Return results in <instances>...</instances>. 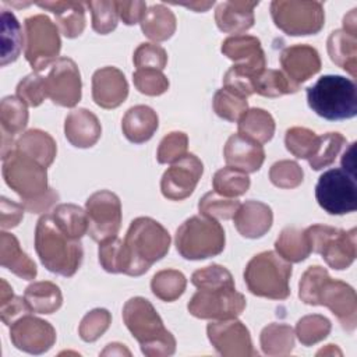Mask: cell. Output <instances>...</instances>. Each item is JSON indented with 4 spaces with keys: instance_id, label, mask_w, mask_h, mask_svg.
I'll use <instances>...</instances> for the list:
<instances>
[{
    "instance_id": "cell-1",
    "label": "cell",
    "mask_w": 357,
    "mask_h": 357,
    "mask_svg": "<svg viewBox=\"0 0 357 357\" xmlns=\"http://www.w3.org/2000/svg\"><path fill=\"white\" fill-rule=\"evenodd\" d=\"M191 283L198 289L187 304L188 312L199 319L237 318L245 308V297L234 287L231 273L212 264L195 271Z\"/></svg>"
},
{
    "instance_id": "cell-2",
    "label": "cell",
    "mask_w": 357,
    "mask_h": 357,
    "mask_svg": "<svg viewBox=\"0 0 357 357\" xmlns=\"http://www.w3.org/2000/svg\"><path fill=\"white\" fill-rule=\"evenodd\" d=\"M298 297L308 305H324L337 318L346 332H353L357 325V297L354 289L332 279L319 265L310 266L298 283Z\"/></svg>"
},
{
    "instance_id": "cell-3",
    "label": "cell",
    "mask_w": 357,
    "mask_h": 357,
    "mask_svg": "<svg viewBox=\"0 0 357 357\" xmlns=\"http://www.w3.org/2000/svg\"><path fill=\"white\" fill-rule=\"evenodd\" d=\"M46 169L15 148L3 158L4 181L21 197L24 208L29 212H45L59 199L57 192L47 185Z\"/></svg>"
},
{
    "instance_id": "cell-4",
    "label": "cell",
    "mask_w": 357,
    "mask_h": 357,
    "mask_svg": "<svg viewBox=\"0 0 357 357\" xmlns=\"http://www.w3.org/2000/svg\"><path fill=\"white\" fill-rule=\"evenodd\" d=\"M35 250L47 271L66 278L78 271L84 255L81 241L66 234L52 213L42 215L36 223Z\"/></svg>"
},
{
    "instance_id": "cell-5",
    "label": "cell",
    "mask_w": 357,
    "mask_h": 357,
    "mask_svg": "<svg viewBox=\"0 0 357 357\" xmlns=\"http://www.w3.org/2000/svg\"><path fill=\"white\" fill-rule=\"evenodd\" d=\"M123 321L148 357H166L176 351V339L160 315L144 297H131L123 307Z\"/></svg>"
},
{
    "instance_id": "cell-6",
    "label": "cell",
    "mask_w": 357,
    "mask_h": 357,
    "mask_svg": "<svg viewBox=\"0 0 357 357\" xmlns=\"http://www.w3.org/2000/svg\"><path fill=\"white\" fill-rule=\"evenodd\" d=\"M169 231L155 219L139 216L130 223L124 237L128 255V276L144 275L170 248Z\"/></svg>"
},
{
    "instance_id": "cell-7",
    "label": "cell",
    "mask_w": 357,
    "mask_h": 357,
    "mask_svg": "<svg viewBox=\"0 0 357 357\" xmlns=\"http://www.w3.org/2000/svg\"><path fill=\"white\" fill-rule=\"evenodd\" d=\"M307 102L319 117L336 121L357 114V86L343 75H322L307 88Z\"/></svg>"
},
{
    "instance_id": "cell-8",
    "label": "cell",
    "mask_w": 357,
    "mask_h": 357,
    "mask_svg": "<svg viewBox=\"0 0 357 357\" xmlns=\"http://www.w3.org/2000/svg\"><path fill=\"white\" fill-rule=\"evenodd\" d=\"M290 276L291 264L273 251L254 255L244 269L248 290L254 296L271 300H286L290 296Z\"/></svg>"
},
{
    "instance_id": "cell-9",
    "label": "cell",
    "mask_w": 357,
    "mask_h": 357,
    "mask_svg": "<svg viewBox=\"0 0 357 357\" xmlns=\"http://www.w3.org/2000/svg\"><path fill=\"white\" fill-rule=\"evenodd\" d=\"M178 254L190 261L206 259L225 250V230L212 218L197 215L185 219L176 230L174 237Z\"/></svg>"
},
{
    "instance_id": "cell-10",
    "label": "cell",
    "mask_w": 357,
    "mask_h": 357,
    "mask_svg": "<svg viewBox=\"0 0 357 357\" xmlns=\"http://www.w3.org/2000/svg\"><path fill=\"white\" fill-rule=\"evenodd\" d=\"M311 252L319 254L336 271L347 269L357 255V230H342L326 225H312L304 230Z\"/></svg>"
},
{
    "instance_id": "cell-11",
    "label": "cell",
    "mask_w": 357,
    "mask_h": 357,
    "mask_svg": "<svg viewBox=\"0 0 357 357\" xmlns=\"http://www.w3.org/2000/svg\"><path fill=\"white\" fill-rule=\"evenodd\" d=\"M24 54L35 73L47 70L59 57L61 40L59 28L45 14L28 17L24 22Z\"/></svg>"
},
{
    "instance_id": "cell-12",
    "label": "cell",
    "mask_w": 357,
    "mask_h": 357,
    "mask_svg": "<svg viewBox=\"0 0 357 357\" xmlns=\"http://www.w3.org/2000/svg\"><path fill=\"white\" fill-rule=\"evenodd\" d=\"M271 15L275 25L290 36L318 33L325 24V13L321 1L273 0Z\"/></svg>"
},
{
    "instance_id": "cell-13",
    "label": "cell",
    "mask_w": 357,
    "mask_h": 357,
    "mask_svg": "<svg viewBox=\"0 0 357 357\" xmlns=\"http://www.w3.org/2000/svg\"><path fill=\"white\" fill-rule=\"evenodd\" d=\"M318 205L329 215H346L357 209L356 174L344 169L324 172L315 185Z\"/></svg>"
},
{
    "instance_id": "cell-14",
    "label": "cell",
    "mask_w": 357,
    "mask_h": 357,
    "mask_svg": "<svg viewBox=\"0 0 357 357\" xmlns=\"http://www.w3.org/2000/svg\"><path fill=\"white\" fill-rule=\"evenodd\" d=\"M88 216V234L93 241L103 243L114 238L121 227V202L120 198L109 191L99 190L89 195L85 202Z\"/></svg>"
},
{
    "instance_id": "cell-15",
    "label": "cell",
    "mask_w": 357,
    "mask_h": 357,
    "mask_svg": "<svg viewBox=\"0 0 357 357\" xmlns=\"http://www.w3.org/2000/svg\"><path fill=\"white\" fill-rule=\"evenodd\" d=\"M46 96L59 106L74 107L81 100V74L74 60L59 57L43 77Z\"/></svg>"
},
{
    "instance_id": "cell-16",
    "label": "cell",
    "mask_w": 357,
    "mask_h": 357,
    "mask_svg": "<svg viewBox=\"0 0 357 357\" xmlns=\"http://www.w3.org/2000/svg\"><path fill=\"white\" fill-rule=\"evenodd\" d=\"M206 335L220 356L251 357L258 354L252 347L248 328L236 318L219 319L208 324Z\"/></svg>"
},
{
    "instance_id": "cell-17",
    "label": "cell",
    "mask_w": 357,
    "mask_h": 357,
    "mask_svg": "<svg viewBox=\"0 0 357 357\" xmlns=\"http://www.w3.org/2000/svg\"><path fill=\"white\" fill-rule=\"evenodd\" d=\"M202 173L204 165L201 159L194 153H185L183 158L173 162L163 173L160 180L163 197L172 201L188 198L194 192Z\"/></svg>"
},
{
    "instance_id": "cell-18",
    "label": "cell",
    "mask_w": 357,
    "mask_h": 357,
    "mask_svg": "<svg viewBox=\"0 0 357 357\" xmlns=\"http://www.w3.org/2000/svg\"><path fill=\"white\" fill-rule=\"evenodd\" d=\"M10 339L21 351L43 354L56 343V331L47 321L25 314L10 325Z\"/></svg>"
},
{
    "instance_id": "cell-19",
    "label": "cell",
    "mask_w": 357,
    "mask_h": 357,
    "mask_svg": "<svg viewBox=\"0 0 357 357\" xmlns=\"http://www.w3.org/2000/svg\"><path fill=\"white\" fill-rule=\"evenodd\" d=\"M222 53L234 61L233 67L255 79L266 66L265 52L258 38L251 35H233L223 40Z\"/></svg>"
},
{
    "instance_id": "cell-20",
    "label": "cell",
    "mask_w": 357,
    "mask_h": 357,
    "mask_svg": "<svg viewBox=\"0 0 357 357\" xmlns=\"http://www.w3.org/2000/svg\"><path fill=\"white\" fill-rule=\"evenodd\" d=\"M128 96V84L121 70L102 67L92 75V99L102 109H116Z\"/></svg>"
},
{
    "instance_id": "cell-21",
    "label": "cell",
    "mask_w": 357,
    "mask_h": 357,
    "mask_svg": "<svg viewBox=\"0 0 357 357\" xmlns=\"http://www.w3.org/2000/svg\"><path fill=\"white\" fill-rule=\"evenodd\" d=\"M279 61L284 75L298 86L321 70L319 53L310 45H293L284 47Z\"/></svg>"
},
{
    "instance_id": "cell-22",
    "label": "cell",
    "mask_w": 357,
    "mask_h": 357,
    "mask_svg": "<svg viewBox=\"0 0 357 357\" xmlns=\"http://www.w3.org/2000/svg\"><path fill=\"white\" fill-rule=\"evenodd\" d=\"M223 156L227 166L248 174L261 169L265 160V151L262 144L237 132L227 138Z\"/></svg>"
},
{
    "instance_id": "cell-23",
    "label": "cell",
    "mask_w": 357,
    "mask_h": 357,
    "mask_svg": "<svg viewBox=\"0 0 357 357\" xmlns=\"http://www.w3.org/2000/svg\"><path fill=\"white\" fill-rule=\"evenodd\" d=\"M237 231L245 238H259L269 231L273 223L271 206L261 201L248 199L240 204L233 216Z\"/></svg>"
},
{
    "instance_id": "cell-24",
    "label": "cell",
    "mask_w": 357,
    "mask_h": 357,
    "mask_svg": "<svg viewBox=\"0 0 357 357\" xmlns=\"http://www.w3.org/2000/svg\"><path fill=\"white\" fill-rule=\"evenodd\" d=\"M64 135L75 148H91L100 138L102 126L88 109H74L64 120Z\"/></svg>"
},
{
    "instance_id": "cell-25",
    "label": "cell",
    "mask_w": 357,
    "mask_h": 357,
    "mask_svg": "<svg viewBox=\"0 0 357 357\" xmlns=\"http://www.w3.org/2000/svg\"><path fill=\"white\" fill-rule=\"evenodd\" d=\"M258 1L231 0L220 3L215 10L218 28L226 33H241L254 25V8Z\"/></svg>"
},
{
    "instance_id": "cell-26",
    "label": "cell",
    "mask_w": 357,
    "mask_h": 357,
    "mask_svg": "<svg viewBox=\"0 0 357 357\" xmlns=\"http://www.w3.org/2000/svg\"><path fill=\"white\" fill-rule=\"evenodd\" d=\"M159 119L156 112L145 105L130 107L121 120L124 137L132 144H144L149 141L158 130Z\"/></svg>"
},
{
    "instance_id": "cell-27",
    "label": "cell",
    "mask_w": 357,
    "mask_h": 357,
    "mask_svg": "<svg viewBox=\"0 0 357 357\" xmlns=\"http://www.w3.org/2000/svg\"><path fill=\"white\" fill-rule=\"evenodd\" d=\"M0 262L3 268L25 280H33L36 278L35 262L21 250L17 237L11 233H0Z\"/></svg>"
},
{
    "instance_id": "cell-28",
    "label": "cell",
    "mask_w": 357,
    "mask_h": 357,
    "mask_svg": "<svg viewBox=\"0 0 357 357\" xmlns=\"http://www.w3.org/2000/svg\"><path fill=\"white\" fill-rule=\"evenodd\" d=\"M40 8L49 10L56 17V24L66 38H77L85 29V8L79 1H40Z\"/></svg>"
},
{
    "instance_id": "cell-29",
    "label": "cell",
    "mask_w": 357,
    "mask_h": 357,
    "mask_svg": "<svg viewBox=\"0 0 357 357\" xmlns=\"http://www.w3.org/2000/svg\"><path fill=\"white\" fill-rule=\"evenodd\" d=\"M14 148L31 156L45 167H49L53 163L57 153V146L53 137L38 128L28 130L18 137Z\"/></svg>"
},
{
    "instance_id": "cell-30",
    "label": "cell",
    "mask_w": 357,
    "mask_h": 357,
    "mask_svg": "<svg viewBox=\"0 0 357 357\" xmlns=\"http://www.w3.org/2000/svg\"><path fill=\"white\" fill-rule=\"evenodd\" d=\"M139 24L144 35L155 42L170 39L177 26L174 13L165 4H153L148 7Z\"/></svg>"
},
{
    "instance_id": "cell-31",
    "label": "cell",
    "mask_w": 357,
    "mask_h": 357,
    "mask_svg": "<svg viewBox=\"0 0 357 357\" xmlns=\"http://www.w3.org/2000/svg\"><path fill=\"white\" fill-rule=\"evenodd\" d=\"M326 49L331 60L353 78L357 74V36L350 35L343 29L333 31L326 42Z\"/></svg>"
},
{
    "instance_id": "cell-32",
    "label": "cell",
    "mask_w": 357,
    "mask_h": 357,
    "mask_svg": "<svg viewBox=\"0 0 357 357\" xmlns=\"http://www.w3.org/2000/svg\"><path fill=\"white\" fill-rule=\"evenodd\" d=\"M24 298L32 312L53 314L63 304V294L57 284L49 280L31 283L24 293Z\"/></svg>"
},
{
    "instance_id": "cell-33",
    "label": "cell",
    "mask_w": 357,
    "mask_h": 357,
    "mask_svg": "<svg viewBox=\"0 0 357 357\" xmlns=\"http://www.w3.org/2000/svg\"><path fill=\"white\" fill-rule=\"evenodd\" d=\"M238 134L265 144L275 134V120L269 112L261 107L248 109L238 120Z\"/></svg>"
},
{
    "instance_id": "cell-34",
    "label": "cell",
    "mask_w": 357,
    "mask_h": 357,
    "mask_svg": "<svg viewBox=\"0 0 357 357\" xmlns=\"http://www.w3.org/2000/svg\"><path fill=\"white\" fill-rule=\"evenodd\" d=\"M276 254L287 262H301L311 254L310 243L305 237L304 230L287 226L284 227L275 241Z\"/></svg>"
},
{
    "instance_id": "cell-35",
    "label": "cell",
    "mask_w": 357,
    "mask_h": 357,
    "mask_svg": "<svg viewBox=\"0 0 357 357\" xmlns=\"http://www.w3.org/2000/svg\"><path fill=\"white\" fill-rule=\"evenodd\" d=\"M294 329L287 324H269L261 331L259 343L266 356H287L294 347Z\"/></svg>"
},
{
    "instance_id": "cell-36",
    "label": "cell",
    "mask_w": 357,
    "mask_h": 357,
    "mask_svg": "<svg viewBox=\"0 0 357 357\" xmlns=\"http://www.w3.org/2000/svg\"><path fill=\"white\" fill-rule=\"evenodd\" d=\"M24 45L21 25L8 10L1 11V66H7L18 59Z\"/></svg>"
},
{
    "instance_id": "cell-37",
    "label": "cell",
    "mask_w": 357,
    "mask_h": 357,
    "mask_svg": "<svg viewBox=\"0 0 357 357\" xmlns=\"http://www.w3.org/2000/svg\"><path fill=\"white\" fill-rule=\"evenodd\" d=\"M52 216L57 226L70 237L81 240L88 233V216L86 212L75 204H60L57 205Z\"/></svg>"
},
{
    "instance_id": "cell-38",
    "label": "cell",
    "mask_w": 357,
    "mask_h": 357,
    "mask_svg": "<svg viewBox=\"0 0 357 357\" xmlns=\"http://www.w3.org/2000/svg\"><path fill=\"white\" fill-rule=\"evenodd\" d=\"M300 89L298 85L291 82L283 71L265 68L254 79V93L266 98H279L287 93H296Z\"/></svg>"
},
{
    "instance_id": "cell-39",
    "label": "cell",
    "mask_w": 357,
    "mask_h": 357,
    "mask_svg": "<svg viewBox=\"0 0 357 357\" xmlns=\"http://www.w3.org/2000/svg\"><path fill=\"white\" fill-rule=\"evenodd\" d=\"M187 286L185 276L177 269H162L151 280L152 293L162 301H174L184 293Z\"/></svg>"
},
{
    "instance_id": "cell-40",
    "label": "cell",
    "mask_w": 357,
    "mask_h": 357,
    "mask_svg": "<svg viewBox=\"0 0 357 357\" xmlns=\"http://www.w3.org/2000/svg\"><path fill=\"white\" fill-rule=\"evenodd\" d=\"M1 132L11 137L22 132L28 124L26 105L18 96H6L0 103Z\"/></svg>"
},
{
    "instance_id": "cell-41",
    "label": "cell",
    "mask_w": 357,
    "mask_h": 357,
    "mask_svg": "<svg viewBox=\"0 0 357 357\" xmlns=\"http://www.w3.org/2000/svg\"><path fill=\"white\" fill-rule=\"evenodd\" d=\"M250 184L251 181L247 173L230 166L219 169L212 178L213 191L229 198H236L245 194Z\"/></svg>"
},
{
    "instance_id": "cell-42",
    "label": "cell",
    "mask_w": 357,
    "mask_h": 357,
    "mask_svg": "<svg viewBox=\"0 0 357 357\" xmlns=\"http://www.w3.org/2000/svg\"><path fill=\"white\" fill-rule=\"evenodd\" d=\"M99 264L106 272L110 273H126L128 271V255L124 241L114 237L99 243Z\"/></svg>"
},
{
    "instance_id": "cell-43",
    "label": "cell",
    "mask_w": 357,
    "mask_h": 357,
    "mask_svg": "<svg viewBox=\"0 0 357 357\" xmlns=\"http://www.w3.org/2000/svg\"><path fill=\"white\" fill-rule=\"evenodd\" d=\"M332 329L331 321L319 314H311L300 318L294 328V335L304 346H312L324 340Z\"/></svg>"
},
{
    "instance_id": "cell-44",
    "label": "cell",
    "mask_w": 357,
    "mask_h": 357,
    "mask_svg": "<svg viewBox=\"0 0 357 357\" xmlns=\"http://www.w3.org/2000/svg\"><path fill=\"white\" fill-rule=\"evenodd\" d=\"M212 106L215 113L227 121H238L240 117L248 110L247 98L240 96L226 88H220L215 92Z\"/></svg>"
},
{
    "instance_id": "cell-45",
    "label": "cell",
    "mask_w": 357,
    "mask_h": 357,
    "mask_svg": "<svg viewBox=\"0 0 357 357\" xmlns=\"http://www.w3.org/2000/svg\"><path fill=\"white\" fill-rule=\"evenodd\" d=\"M319 135H317L312 130L305 127H291L286 131L284 145L286 149L298 159H310L317 146H318Z\"/></svg>"
},
{
    "instance_id": "cell-46",
    "label": "cell",
    "mask_w": 357,
    "mask_h": 357,
    "mask_svg": "<svg viewBox=\"0 0 357 357\" xmlns=\"http://www.w3.org/2000/svg\"><path fill=\"white\" fill-rule=\"evenodd\" d=\"M346 144V138L340 132H326L324 135H319L318 146L314 152V155L308 159L310 166L314 170H321L324 167H328L332 165L342 151L343 145Z\"/></svg>"
},
{
    "instance_id": "cell-47",
    "label": "cell",
    "mask_w": 357,
    "mask_h": 357,
    "mask_svg": "<svg viewBox=\"0 0 357 357\" xmlns=\"http://www.w3.org/2000/svg\"><path fill=\"white\" fill-rule=\"evenodd\" d=\"M240 206V201L236 198H229L218 194L216 191H209L198 202L199 213L212 219H233L234 213Z\"/></svg>"
},
{
    "instance_id": "cell-48",
    "label": "cell",
    "mask_w": 357,
    "mask_h": 357,
    "mask_svg": "<svg viewBox=\"0 0 357 357\" xmlns=\"http://www.w3.org/2000/svg\"><path fill=\"white\" fill-rule=\"evenodd\" d=\"M86 7L92 15V29L100 35L110 33L116 29L119 21L117 4L112 0L86 1Z\"/></svg>"
},
{
    "instance_id": "cell-49",
    "label": "cell",
    "mask_w": 357,
    "mask_h": 357,
    "mask_svg": "<svg viewBox=\"0 0 357 357\" xmlns=\"http://www.w3.org/2000/svg\"><path fill=\"white\" fill-rule=\"evenodd\" d=\"M31 308L24 297L14 294L13 287L1 279L0 287V317L6 325H11L25 314H31Z\"/></svg>"
},
{
    "instance_id": "cell-50",
    "label": "cell",
    "mask_w": 357,
    "mask_h": 357,
    "mask_svg": "<svg viewBox=\"0 0 357 357\" xmlns=\"http://www.w3.org/2000/svg\"><path fill=\"white\" fill-rule=\"evenodd\" d=\"M112 315L105 308H93L84 315L79 322L78 333L84 342L98 340L110 326Z\"/></svg>"
},
{
    "instance_id": "cell-51",
    "label": "cell",
    "mask_w": 357,
    "mask_h": 357,
    "mask_svg": "<svg viewBox=\"0 0 357 357\" xmlns=\"http://www.w3.org/2000/svg\"><path fill=\"white\" fill-rule=\"evenodd\" d=\"M304 172L301 166L289 159L275 162L269 169V180L279 188H296L303 183Z\"/></svg>"
},
{
    "instance_id": "cell-52",
    "label": "cell",
    "mask_w": 357,
    "mask_h": 357,
    "mask_svg": "<svg viewBox=\"0 0 357 357\" xmlns=\"http://www.w3.org/2000/svg\"><path fill=\"white\" fill-rule=\"evenodd\" d=\"M135 88L148 96H159L169 89L167 77L156 68H138L132 74Z\"/></svg>"
},
{
    "instance_id": "cell-53",
    "label": "cell",
    "mask_w": 357,
    "mask_h": 357,
    "mask_svg": "<svg viewBox=\"0 0 357 357\" xmlns=\"http://www.w3.org/2000/svg\"><path fill=\"white\" fill-rule=\"evenodd\" d=\"M188 149V137L181 131H172L165 135L158 146L156 159L159 163H173L183 158Z\"/></svg>"
},
{
    "instance_id": "cell-54",
    "label": "cell",
    "mask_w": 357,
    "mask_h": 357,
    "mask_svg": "<svg viewBox=\"0 0 357 357\" xmlns=\"http://www.w3.org/2000/svg\"><path fill=\"white\" fill-rule=\"evenodd\" d=\"M15 93V96H18L26 106H39L45 100V98H47L43 85V75H40L39 73L28 74L18 82Z\"/></svg>"
},
{
    "instance_id": "cell-55",
    "label": "cell",
    "mask_w": 357,
    "mask_h": 357,
    "mask_svg": "<svg viewBox=\"0 0 357 357\" xmlns=\"http://www.w3.org/2000/svg\"><path fill=\"white\" fill-rule=\"evenodd\" d=\"M134 64L138 68H156L163 70L167 64L166 50L156 43H141L132 56Z\"/></svg>"
},
{
    "instance_id": "cell-56",
    "label": "cell",
    "mask_w": 357,
    "mask_h": 357,
    "mask_svg": "<svg viewBox=\"0 0 357 357\" xmlns=\"http://www.w3.org/2000/svg\"><path fill=\"white\" fill-rule=\"evenodd\" d=\"M223 88H226L240 96L248 98L250 95L254 93V79L247 77L245 74L240 73L238 70H236L231 66L223 77Z\"/></svg>"
},
{
    "instance_id": "cell-57",
    "label": "cell",
    "mask_w": 357,
    "mask_h": 357,
    "mask_svg": "<svg viewBox=\"0 0 357 357\" xmlns=\"http://www.w3.org/2000/svg\"><path fill=\"white\" fill-rule=\"evenodd\" d=\"M24 205L22 204H17L13 202L10 199H7L6 197H1V202H0V226L3 230L6 229H11L20 225V222L24 218Z\"/></svg>"
},
{
    "instance_id": "cell-58",
    "label": "cell",
    "mask_w": 357,
    "mask_h": 357,
    "mask_svg": "<svg viewBox=\"0 0 357 357\" xmlns=\"http://www.w3.org/2000/svg\"><path fill=\"white\" fill-rule=\"evenodd\" d=\"M119 18L126 25H134L141 21L144 13L146 11L145 1L134 0V1H116Z\"/></svg>"
},
{
    "instance_id": "cell-59",
    "label": "cell",
    "mask_w": 357,
    "mask_h": 357,
    "mask_svg": "<svg viewBox=\"0 0 357 357\" xmlns=\"http://www.w3.org/2000/svg\"><path fill=\"white\" fill-rule=\"evenodd\" d=\"M354 145H356L354 142L350 144L349 149L343 153V158H342V167L353 174H356L354 173Z\"/></svg>"
},
{
    "instance_id": "cell-60",
    "label": "cell",
    "mask_w": 357,
    "mask_h": 357,
    "mask_svg": "<svg viewBox=\"0 0 357 357\" xmlns=\"http://www.w3.org/2000/svg\"><path fill=\"white\" fill-rule=\"evenodd\" d=\"M356 11H357V10L353 8L349 14L344 15V18H343V31L349 32L350 35H356V36H357V25H356L357 18H356Z\"/></svg>"
},
{
    "instance_id": "cell-61",
    "label": "cell",
    "mask_w": 357,
    "mask_h": 357,
    "mask_svg": "<svg viewBox=\"0 0 357 357\" xmlns=\"http://www.w3.org/2000/svg\"><path fill=\"white\" fill-rule=\"evenodd\" d=\"M106 354H119V356H121V354H127V356H130L131 353L124 347V344H120V343H109L107 346H106V349L102 351V356H106Z\"/></svg>"
},
{
    "instance_id": "cell-62",
    "label": "cell",
    "mask_w": 357,
    "mask_h": 357,
    "mask_svg": "<svg viewBox=\"0 0 357 357\" xmlns=\"http://www.w3.org/2000/svg\"><path fill=\"white\" fill-rule=\"evenodd\" d=\"M213 0L212 1H194V3H183L181 6H184V7H187V8H192L194 11H197V13H204V11H206L209 7H212L213 6Z\"/></svg>"
},
{
    "instance_id": "cell-63",
    "label": "cell",
    "mask_w": 357,
    "mask_h": 357,
    "mask_svg": "<svg viewBox=\"0 0 357 357\" xmlns=\"http://www.w3.org/2000/svg\"><path fill=\"white\" fill-rule=\"evenodd\" d=\"M335 353H336V354H339V356L342 354V351H340V350H339V349H337L335 344H328V346H326V349H322V350H319L317 354H318V356H319V354H324V356H326V354H335Z\"/></svg>"
}]
</instances>
